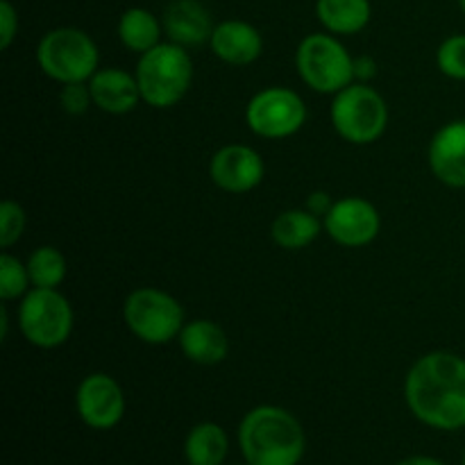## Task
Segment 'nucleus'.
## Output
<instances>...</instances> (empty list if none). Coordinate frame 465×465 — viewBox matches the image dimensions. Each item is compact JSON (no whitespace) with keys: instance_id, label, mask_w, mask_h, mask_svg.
<instances>
[{"instance_id":"nucleus-30","label":"nucleus","mask_w":465,"mask_h":465,"mask_svg":"<svg viewBox=\"0 0 465 465\" xmlns=\"http://www.w3.org/2000/svg\"><path fill=\"white\" fill-rule=\"evenodd\" d=\"M395 465H445V463L434 457H409V459H402V461Z\"/></svg>"},{"instance_id":"nucleus-5","label":"nucleus","mask_w":465,"mask_h":465,"mask_svg":"<svg viewBox=\"0 0 465 465\" xmlns=\"http://www.w3.org/2000/svg\"><path fill=\"white\" fill-rule=\"evenodd\" d=\"M300 77L316 94H339L354 82V57L334 35L316 32L300 41L295 53Z\"/></svg>"},{"instance_id":"nucleus-2","label":"nucleus","mask_w":465,"mask_h":465,"mask_svg":"<svg viewBox=\"0 0 465 465\" xmlns=\"http://www.w3.org/2000/svg\"><path fill=\"white\" fill-rule=\"evenodd\" d=\"M239 448L248 465H298L307 452V436L293 413L262 404L241 420Z\"/></svg>"},{"instance_id":"nucleus-27","label":"nucleus","mask_w":465,"mask_h":465,"mask_svg":"<svg viewBox=\"0 0 465 465\" xmlns=\"http://www.w3.org/2000/svg\"><path fill=\"white\" fill-rule=\"evenodd\" d=\"M18 35V12L9 0H0V48L7 50Z\"/></svg>"},{"instance_id":"nucleus-25","label":"nucleus","mask_w":465,"mask_h":465,"mask_svg":"<svg viewBox=\"0 0 465 465\" xmlns=\"http://www.w3.org/2000/svg\"><path fill=\"white\" fill-rule=\"evenodd\" d=\"M25 230V212L14 200H5L0 204V245L5 250L12 248Z\"/></svg>"},{"instance_id":"nucleus-15","label":"nucleus","mask_w":465,"mask_h":465,"mask_svg":"<svg viewBox=\"0 0 465 465\" xmlns=\"http://www.w3.org/2000/svg\"><path fill=\"white\" fill-rule=\"evenodd\" d=\"M162 23L168 39L184 48L207 44L216 27L212 14L200 0H171L163 9Z\"/></svg>"},{"instance_id":"nucleus-16","label":"nucleus","mask_w":465,"mask_h":465,"mask_svg":"<svg viewBox=\"0 0 465 465\" xmlns=\"http://www.w3.org/2000/svg\"><path fill=\"white\" fill-rule=\"evenodd\" d=\"M89 89L95 107L107 114H127L143 100L136 75L116 66L98 68L89 80Z\"/></svg>"},{"instance_id":"nucleus-1","label":"nucleus","mask_w":465,"mask_h":465,"mask_svg":"<svg viewBox=\"0 0 465 465\" xmlns=\"http://www.w3.org/2000/svg\"><path fill=\"white\" fill-rule=\"evenodd\" d=\"M407 407L422 425L439 431L465 427V359L430 352L418 359L404 381Z\"/></svg>"},{"instance_id":"nucleus-7","label":"nucleus","mask_w":465,"mask_h":465,"mask_svg":"<svg viewBox=\"0 0 465 465\" xmlns=\"http://www.w3.org/2000/svg\"><path fill=\"white\" fill-rule=\"evenodd\" d=\"M123 318L132 334L148 345H163L177 339L184 327V309L173 295L159 289H136L123 304Z\"/></svg>"},{"instance_id":"nucleus-14","label":"nucleus","mask_w":465,"mask_h":465,"mask_svg":"<svg viewBox=\"0 0 465 465\" xmlns=\"http://www.w3.org/2000/svg\"><path fill=\"white\" fill-rule=\"evenodd\" d=\"M209 45H212V53L230 66H248V64L257 62L263 53L262 32L239 18L218 23L213 27Z\"/></svg>"},{"instance_id":"nucleus-10","label":"nucleus","mask_w":465,"mask_h":465,"mask_svg":"<svg viewBox=\"0 0 465 465\" xmlns=\"http://www.w3.org/2000/svg\"><path fill=\"white\" fill-rule=\"evenodd\" d=\"M75 407L77 416L86 427L107 431L114 430L125 416V393L114 377L94 372L77 386Z\"/></svg>"},{"instance_id":"nucleus-22","label":"nucleus","mask_w":465,"mask_h":465,"mask_svg":"<svg viewBox=\"0 0 465 465\" xmlns=\"http://www.w3.org/2000/svg\"><path fill=\"white\" fill-rule=\"evenodd\" d=\"M27 272L35 289H57L66 277V259L53 245H41L27 259Z\"/></svg>"},{"instance_id":"nucleus-8","label":"nucleus","mask_w":465,"mask_h":465,"mask_svg":"<svg viewBox=\"0 0 465 465\" xmlns=\"http://www.w3.org/2000/svg\"><path fill=\"white\" fill-rule=\"evenodd\" d=\"M18 327L27 343L41 350H54L73 331V307L57 289L32 286L18 307Z\"/></svg>"},{"instance_id":"nucleus-6","label":"nucleus","mask_w":465,"mask_h":465,"mask_svg":"<svg viewBox=\"0 0 465 465\" xmlns=\"http://www.w3.org/2000/svg\"><path fill=\"white\" fill-rule=\"evenodd\" d=\"M331 123L341 139L354 145L375 143L389 125V107L366 82H352L334 95Z\"/></svg>"},{"instance_id":"nucleus-23","label":"nucleus","mask_w":465,"mask_h":465,"mask_svg":"<svg viewBox=\"0 0 465 465\" xmlns=\"http://www.w3.org/2000/svg\"><path fill=\"white\" fill-rule=\"evenodd\" d=\"M30 286L32 280L30 272H27V263L12 257L9 252L0 254V298L5 302L7 300H16L21 295H25L30 291Z\"/></svg>"},{"instance_id":"nucleus-3","label":"nucleus","mask_w":465,"mask_h":465,"mask_svg":"<svg viewBox=\"0 0 465 465\" xmlns=\"http://www.w3.org/2000/svg\"><path fill=\"white\" fill-rule=\"evenodd\" d=\"M141 98L154 109H168L180 103L193 82V62L184 45L162 41L141 54L136 64Z\"/></svg>"},{"instance_id":"nucleus-29","label":"nucleus","mask_w":465,"mask_h":465,"mask_svg":"<svg viewBox=\"0 0 465 465\" xmlns=\"http://www.w3.org/2000/svg\"><path fill=\"white\" fill-rule=\"evenodd\" d=\"M331 198H330V193H325V191H316V193H312L307 198V209L312 213H316L318 218H325L327 213H330V209H331Z\"/></svg>"},{"instance_id":"nucleus-9","label":"nucleus","mask_w":465,"mask_h":465,"mask_svg":"<svg viewBox=\"0 0 465 465\" xmlns=\"http://www.w3.org/2000/svg\"><path fill=\"white\" fill-rule=\"evenodd\" d=\"M245 123L263 139H286L307 123V104L286 86H268L254 94L245 107Z\"/></svg>"},{"instance_id":"nucleus-32","label":"nucleus","mask_w":465,"mask_h":465,"mask_svg":"<svg viewBox=\"0 0 465 465\" xmlns=\"http://www.w3.org/2000/svg\"><path fill=\"white\" fill-rule=\"evenodd\" d=\"M463 465H465V452H463Z\"/></svg>"},{"instance_id":"nucleus-17","label":"nucleus","mask_w":465,"mask_h":465,"mask_svg":"<svg viewBox=\"0 0 465 465\" xmlns=\"http://www.w3.org/2000/svg\"><path fill=\"white\" fill-rule=\"evenodd\" d=\"M177 343L186 359L198 366H216V363L225 361L227 352H230L225 331L207 318L184 322L180 336H177Z\"/></svg>"},{"instance_id":"nucleus-21","label":"nucleus","mask_w":465,"mask_h":465,"mask_svg":"<svg viewBox=\"0 0 465 465\" xmlns=\"http://www.w3.org/2000/svg\"><path fill=\"white\" fill-rule=\"evenodd\" d=\"M227 454H230V439L216 422H200L184 440V457L189 465H223Z\"/></svg>"},{"instance_id":"nucleus-28","label":"nucleus","mask_w":465,"mask_h":465,"mask_svg":"<svg viewBox=\"0 0 465 465\" xmlns=\"http://www.w3.org/2000/svg\"><path fill=\"white\" fill-rule=\"evenodd\" d=\"M375 75H377L375 59L368 57V54H363V57L354 59V80L366 82V84H368V82H371Z\"/></svg>"},{"instance_id":"nucleus-18","label":"nucleus","mask_w":465,"mask_h":465,"mask_svg":"<svg viewBox=\"0 0 465 465\" xmlns=\"http://www.w3.org/2000/svg\"><path fill=\"white\" fill-rule=\"evenodd\" d=\"M316 16L331 35H357L371 23V0H316Z\"/></svg>"},{"instance_id":"nucleus-24","label":"nucleus","mask_w":465,"mask_h":465,"mask_svg":"<svg viewBox=\"0 0 465 465\" xmlns=\"http://www.w3.org/2000/svg\"><path fill=\"white\" fill-rule=\"evenodd\" d=\"M440 73L452 80H465V35L448 36L436 50Z\"/></svg>"},{"instance_id":"nucleus-4","label":"nucleus","mask_w":465,"mask_h":465,"mask_svg":"<svg viewBox=\"0 0 465 465\" xmlns=\"http://www.w3.org/2000/svg\"><path fill=\"white\" fill-rule=\"evenodd\" d=\"M36 62L41 71L54 82H89L98 71V45L77 27H54L45 32L36 48Z\"/></svg>"},{"instance_id":"nucleus-19","label":"nucleus","mask_w":465,"mask_h":465,"mask_svg":"<svg viewBox=\"0 0 465 465\" xmlns=\"http://www.w3.org/2000/svg\"><path fill=\"white\" fill-rule=\"evenodd\" d=\"M322 227L321 218L309 209H286L272 221L271 236L280 248L302 250L318 239Z\"/></svg>"},{"instance_id":"nucleus-12","label":"nucleus","mask_w":465,"mask_h":465,"mask_svg":"<svg viewBox=\"0 0 465 465\" xmlns=\"http://www.w3.org/2000/svg\"><path fill=\"white\" fill-rule=\"evenodd\" d=\"M262 154L250 145L232 143L218 150L209 162V177L218 189L227 193H248L257 189L263 180Z\"/></svg>"},{"instance_id":"nucleus-31","label":"nucleus","mask_w":465,"mask_h":465,"mask_svg":"<svg viewBox=\"0 0 465 465\" xmlns=\"http://www.w3.org/2000/svg\"><path fill=\"white\" fill-rule=\"evenodd\" d=\"M459 7H461V12L465 14V0H459Z\"/></svg>"},{"instance_id":"nucleus-11","label":"nucleus","mask_w":465,"mask_h":465,"mask_svg":"<svg viewBox=\"0 0 465 465\" xmlns=\"http://www.w3.org/2000/svg\"><path fill=\"white\" fill-rule=\"evenodd\" d=\"M327 234L345 248H363L372 243L381 230L380 212L363 198H341L322 218Z\"/></svg>"},{"instance_id":"nucleus-13","label":"nucleus","mask_w":465,"mask_h":465,"mask_svg":"<svg viewBox=\"0 0 465 465\" xmlns=\"http://www.w3.org/2000/svg\"><path fill=\"white\" fill-rule=\"evenodd\" d=\"M427 159L436 180L465 189V118L448 123L431 136Z\"/></svg>"},{"instance_id":"nucleus-26","label":"nucleus","mask_w":465,"mask_h":465,"mask_svg":"<svg viewBox=\"0 0 465 465\" xmlns=\"http://www.w3.org/2000/svg\"><path fill=\"white\" fill-rule=\"evenodd\" d=\"M59 103H62L64 112L71 114V116L84 114L91 107V103H94L89 82H71V84H64L62 94H59Z\"/></svg>"},{"instance_id":"nucleus-20","label":"nucleus","mask_w":465,"mask_h":465,"mask_svg":"<svg viewBox=\"0 0 465 465\" xmlns=\"http://www.w3.org/2000/svg\"><path fill=\"white\" fill-rule=\"evenodd\" d=\"M163 23L145 7H130L118 18V39L132 53H148L162 44Z\"/></svg>"}]
</instances>
